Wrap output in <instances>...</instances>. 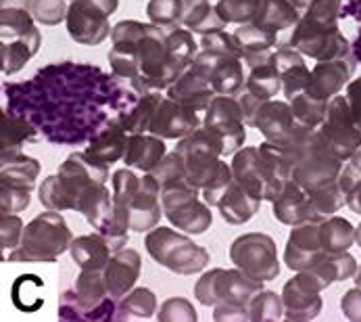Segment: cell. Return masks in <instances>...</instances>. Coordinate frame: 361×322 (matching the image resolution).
I'll use <instances>...</instances> for the list:
<instances>
[{
  "instance_id": "1",
  "label": "cell",
  "mask_w": 361,
  "mask_h": 322,
  "mask_svg": "<svg viewBox=\"0 0 361 322\" xmlns=\"http://www.w3.org/2000/svg\"><path fill=\"white\" fill-rule=\"evenodd\" d=\"M111 184L121 234L130 237V230L142 234L159 226L165 214L161 205V184L153 172L136 174L134 167H121L111 176Z\"/></svg>"
},
{
  "instance_id": "2",
  "label": "cell",
  "mask_w": 361,
  "mask_h": 322,
  "mask_svg": "<svg viewBox=\"0 0 361 322\" xmlns=\"http://www.w3.org/2000/svg\"><path fill=\"white\" fill-rule=\"evenodd\" d=\"M341 6L343 0H313L282 47H293L303 56L315 61H330L351 54L347 38L336 25Z\"/></svg>"
},
{
  "instance_id": "3",
  "label": "cell",
  "mask_w": 361,
  "mask_h": 322,
  "mask_svg": "<svg viewBox=\"0 0 361 322\" xmlns=\"http://www.w3.org/2000/svg\"><path fill=\"white\" fill-rule=\"evenodd\" d=\"M234 178L257 195L261 201H274L288 178H293V167L284 149L274 143H261L259 147H243L232 160Z\"/></svg>"
},
{
  "instance_id": "4",
  "label": "cell",
  "mask_w": 361,
  "mask_h": 322,
  "mask_svg": "<svg viewBox=\"0 0 361 322\" xmlns=\"http://www.w3.org/2000/svg\"><path fill=\"white\" fill-rule=\"evenodd\" d=\"M109 165L90 160L86 153H71L59 165V172L47 176L40 184V203L52 212H78L82 195L92 184H106Z\"/></svg>"
},
{
  "instance_id": "5",
  "label": "cell",
  "mask_w": 361,
  "mask_h": 322,
  "mask_svg": "<svg viewBox=\"0 0 361 322\" xmlns=\"http://www.w3.org/2000/svg\"><path fill=\"white\" fill-rule=\"evenodd\" d=\"M73 232L61 212L47 210L25 224L21 243L4 256V262H47L54 264L59 256L69 251Z\"/></svg>"
},
{
  "instance_id": "6",
  "label": "cell",
  "mask_w": 361,
  "mask_h": 322,
  "mask_svg": "<svg viewBox=\"0 0 361 322\" xmlns=\"http://www.w3.org/2000/svg\"><path fill=\"white\" fill-rule=\"evenodd\" d=\"M136 65L138 73L130 84L140 95L163 93L184 73L167 51L165 25H147V34L136 47Z\"/></svg>"
},
{
  "instance_id": "7",
  "label": "cell",
  "mask_w": 361,
  "mask_h": 322,
  "mask_svg": "<svg viewBox=\"0 0 361 322\" xmlns=\"http://www.w3.org/2000/svg\"><path fill=\"white\" fill-rule=\"evenodd\" d=\"M117 302L104 287L103 270H82L75 285L61 293L56 314L61 321H113Z\"/></svg>"
},
{
  "instance_id": "8",
  "label": "cell",
  "mask_w": 361,
  "mask_h": 322,
  "mask_svg": "<svg viewBox=\"0 0 361 322\" xmlns=\"http://www.w3.org/2000/svg\"><path fill=\"white\" fill-rule=\"evenodd\" d=\"M238 101H240V107L245 113L247 126L257 128L267 143H274L278 147H290L299 138H303L310 130H315V128H307L295 119L290 103L274 101V99L259 101L249 93H243V97Z\"/></svg>"
},
{
  "instance_id": "9",
  "label": "cell",
  "mask_w": 361,
  "mask_h": 322,
  "mask_svg": "<svg viewBox=\"0 0 361 322\" xmlns=\"http://www.w3.org/2000/svg\"><path fill=\"white\" fill-rule=\"evenodd\" d=\"M145 247L159 266L180 276H192L203 272L211 260L205 247L192 243V239L180 234L169 226H155L153 230H149Z\"/></svg>"
},
{
  "instance_id": "10",
  "label": "cell",
  "mask_w": 361,
  "mask_h": 322,
  "mask_svg": "<svg viewBox=\"0 0 361 322\" xmlns=\"http://www.w3.org/2000/svg\"><path fill=\"white\" fill-rule=\"evenodd\" d=\"M201 189L188 180H178L161 186V205L163 214L171 226L188 234H203L213 224L211 205L201 201Z\"/></svg>"
},
{
  "instance_id": "11",
  "label": "cell",
  "mask_w": 361,
  "mask_h": 322,
  "mask_svg": "<svg viewBox=\"0 0 361 322\" xmlns=\"http://www.w3.org/2000/svg\"><path fill=\"white\" fill-rule=\"evenodd\" d=\"M263 291V282L251 278L243 270H224L213 268L205 272L197 285H195V297L203 306H219V304H232V306H247L251 299Z\"/></svg>"
},
{
  "instance_id": "12",
  "label": "cell",
  "mask_w": 361,
  "mask_h": 322,
  "mask_svg": "<svg viewBox=\"0 0 361 322\" xmlns=\"http://www.w3.org/2000/svg\"><path fill=\"white\" fill-rule=\"evenodd\" d=\"M230 260L251 278L269 282L280 276V260L276 241L263 232H247L230 245Z\"/></svg>"
},
{
  "instance_id": "13",
  "label": "cell",
  "mask_w": 361,
  "mask_h": 322,
  "mask_svg": "<svg viewBox=\"0 0 361 322\" xmlns=\"http://www.w3.org/2000/svg\"><path fill=\"white\" fill-rule=\"evenodd\" d=\"M119 0H71L67 11V34L73 42L97 47L111 36L109 17L117 11Z\"/></svg>"
},
{
  "instance_id": "14",
  "label": "cell",
  "mask_w": 361,
  "mask_h": 322,
  "mask_svg": "<svg viewBox=\"0 0 361 322\" xmlns=\"http://www.w3.org/2000/svg\"><path fill=\"white\" fill-rule=\"evenodd\" d=\"M203 128L219 141L224 155H232L243 149L247 141V121L240 101L230 95H215L205 111Z\"/></svg>"
},
{
  "instance_id": "15",
  "label": "cell",
  "mask_w": 361,
  "mask_h": 322,
  "mask_svg": "<svg viewBox=\"0 0 361 322\" xmlns=\"http://www.w3.org/2000/svg\"><path fill=\"white\" fill-rule=\"evenodd\" d=\"M317 130L332 153L343 161H349L361 149V126L343 95L330 99L326 119Z\"/></svg>"
},
{
  "instance_id": "16",
  "label": "cell",
  "mask_w": 361,
  "mask_h": 322,
  "mask_svg": "<svg viewBox=\"0 0 361 322\" xmlns=\"http://www.w3.org/2000/svg\"><path fill=\"white\" fill-rule=\"evenodd\" d=\"M322 282L310 272H297L284 289H282V302H284V318L293 322H305L317 318L322 312Z\"/></svg>"
},
{
  "instance_id": "17",
  "label": "cell",
  "mask_w": 361,
  "mask_h": 322,
  "mask_svg": "<svg viewBox=\"0 0 361 322\" xmlns=\"http://www.w3.org/2000/svg\"><path fill=\"white\" fill-rule=\"evenodd\" d=\"M165 97H169V99L178 101L180 105L205 115L211 99L215 97V90H213L211 78H209V67L205 65V61L197 56V61L167 88Z\"/></svg>"
},
{
  "instance_id": "18",
  "label": "cell",
  "mask_w": 361,
  "mask_h": 322,
  "mask_svg": "<svg viewBox=\"0 0 361 322\" xmlns=\"http://www.w3.org/2000/svg\"><path fill=\"white\" fill-rule=\"evenodd\" d=\"M203 117L205 115H201V113H197L192 109L180 105L178 101L165 97L159 103V107L155 109L149 132L165 138V141H180V138L188 136L190 132H195L197 128H201Z\"/></svg>"
},
{
  "instance_id": "19",
  "label": "cell",
  "mask_w": 361,
  "mask_h": 322,
  "mask_svg": "<svg viewBox=\"0 0 361 322\" xmlns=\"http://www.w3.org/2000/svg\"><path fill=\"white\" fill-rule=\"evenodd\" d=\"M328 251L322 247L319 241V222H305L293 226L286 249H284V264L295 272H305L313 268Z\"/></svg>"
},
{
  "instance_id": "20",
  "label": "cell",
  "mask_w": 361,
  "mask_h": 322,
  "mask_svg": "<svg viewBox=\"0 0 361 322\" xmlns=\"http://www.w3.org/2000/svg\"><path fill=\"white\" fill-rule=\"evenodd\" d=\"M271 214L286 226H299L305 222H319L324 215L315 208L310 193L297 184L295 178H288L282 193L271 201Z\"/></svg>"
},
{
  "instance_id": "21",
  "label": "cell",
  "mask_w": 361,
  "mask_h": 322,
  "mask_svg": "<svg viewBox=\"0 0 361 322\" xmlns=\"http://www.w3.org/2000/svg\"><path fill=\"white\" fill-rule=\"evenodd\" d=\"M353 69H355V61L351 54L330 61H317V65L311 69V82L305 93L317 99L330 101L332 97L341 95V90L351 82Z\"/></svg>"
},
{
  "instance_id": "22",
  "label": "cell",
  "mask_w": 361,
  "mask_h": 322,
  "mask_svg": "<svg viewBox=\"0 0 361 322\" xmlns=\"http://www.w3.org/2000/svg\"><path fill=\"white\" fill-rule=\"evenodd\" d=\"M140 270H142V260L136 249L123 247V249L115 251L103 268L104 287H106L109 295L115 302L126 297L134 289V285L140 276Z\"/></svg>"
},
{
  "instance_id": "23",
  "label": "cell",
  "mask_w": 361,
  "mask_h": 322,
  "mask_svg": "<svg viewBox=\"0 0 361 322\" xmlns=\"http://www.w3.org/2000/svg\"><path fill=\"white\" fill-rule=\"evenodd\" d=\"M199 59H203L209 67V78H211V86H213L215 95L236 97L245 90L247 76L243 71V59L209 53V51H201Z\"/></svg>"
},
{
  "instance_id": "24",
  "label": "cell",
  "mask_w": 361,
  "mask_h": 322,
  "mask_svg": "<svg viewBox=\"0 0 361 322\" xmlns=\"http://www.w3.org/2000/svg\"><path fill=\"white\" fill-rule=\"evenodd\" d=\"M271 61L280 73L282 80V93L286 97V101H290L293 97H297L299 93H305L311 82L310 67L305 65L303 54L299 53L293 47H280L278 51H274Z\"/></svg>"
},
{
  "instance_id": "25",
  "label": "cell",
  "mask_w": 361,
  "mask_h": 322,
  "mask_svg": "<svg viewBox=\"0 0 361 322\" xmlns=\"http://www.w3.org/2000/svg\"><path fill=\"white\" fill-rule=\"evenodd\" d=\"M128 130L123 126L121 117L111 119L103 130L92 136L88 149L84 151L90 160L99 161L103 165H113L115 161L123 160L126 153V145H128Z\"/></svg>"
},
{
  "instance_id": "26",
  "label": "cell",
  "mask_w": 361,
  "mask_h": 322,
  "mask_svg": "<svg viewBox=\"0 0 361 322\" xmlns=\"http://www.w3.org/2000/svg\"><path fill=\"white\" fill-rule=\"evenodd\" d=\"M165 155H167L165 138L155 136L151 132H145V134L128 136L123 161L128 167H134L140 172H153Z\"/></svg>"
},
{
  "instance_id": "27",
  "label": "cell",
  "mask_w": 361,
  "mask_h": 322,
  "mask_svg": "<svg viewBox=\"0 0 361 322\" xmlns=\"http://www.w3.org/2000/svg\"><path fill=\"white\" fill-rule=\"evenodd\" d=\"M259 208H261V199L257 195H253L249 189H245L236 178L232 180V184L226 189V193L221 195L219 203L215 210H219V215L232 224V226H238V224H245L249 222L253 215L257 214Z\"/></svg>"
},
{
  "instance_id": "28",
  "label": "cell",
  "mask_w": 361,
  "mask_h": 322,
  "mask_svg": "<svg viewBox=\"0 0 361 322\" xmlns=\"http://www.w3.org/2000/svg\"><path fill=\"white\" fill-rule=\"evenodd\" d=\"M38 134L34 126L21 117H13L0 111V160H8L23 153L25 145H34Z\"/></svg>"
},
{
  "instance_id": "29",
  "label": "cell",
  "mask_w": 361,
  "mask_h": 322,
  "mask_svg": "<svg viewBox=\"0 0 361 322\" xmlns=\"http://www.w3.org/2000/svg\"><path fill=\"white\" fill-rule=\"evenodd\" d=\"M113 254L115 251L111 249L106 237H103L101 232L82 234L73 239L69 247V256L80 270H103Z\"/></svg>"
},
{
  "instance_id": "30",
  "label": "cell",
  "mask_w": 361,
  "mask_h": 322,
  "mask_svg": "<svg viewBox=\"0 0 361 322\" xmlns=\"http://www.w3.org/2000/svg\"><path fill=\"white\" fill-rule=\"evenodd\" d=\"M180 25L188 28L192 34H211L226 28V23L215 13V6H211L209 0H180Z\"/></svg>"
},
{
  "instance_id": "31",
  "label": "cell",
  "mask_w": 361,
  "mask_h": 322,
  "mask_svg": "<svg viewBox=\"0 0 361 322\" xmlns=\"http://www.w3.org/2000/svg\"><path fill=\"white\" fill-rule=\"evenodd\" d=\"M299 19H301V13L290 0H263L257 19L253 23L278 36L280 32L295 28Z\"/></svg>"
},
{
  "instance_id": "32",
  "label": "cell",
  "mask_w": 361,
  "mask_h": 322,
  "mask_svg": "<svg viewBox=\"0 0 361 322\" xmlns=\"http://www.w3.org/2000/svg\"><path fill=\"white\" fill-rule=\"evenodd\" d=\"M38 176H40V161L34 157L21 153L8 160H0V184L34 191Z\"/></svg>"
},
{
  "instance_id": "33",
  "label": "cell",
  "mask_w": 361,
  "mask_h": 322,
  "mask_svg": "<svg viewBox=\"0 0 361 322\" xmlns=\"http://www.w3.org/2000/svg\"><path fill=\"white\" fill-rule=\"evenodd\" d=\"M157 312V295L147 287H134L117 302L113 321H147Z\"/></svg>"
},
{
  "instance_id": "34",
  "label": "cell",
  "mask_w": 361,
  "mask_h": 322,
  "mask_svg": "<svg viewBox=\"0 0 361 322\" xmlns=\"http://www.w3.org/2000/svg\"><path fill=\"white\" fill-rule=\"evenodd\" d=\"M319 241L328 254L349 251L355 245V226L347 217H324L319 220Z\"/></svg>"
},
{
  "instance_id": "35",
  "label": "cell",
  "mask_w": 361,
  "mask_h": 322,
  "mask_svg": "<svg viewBox=\"0 0 361 322\" xmlns=\"http://www.w3.org/2000/svg\"><path fill=\"white\" fill-rule=\"evenodd\" d=\"M42 44V36L40 32L23 38V40H15V42H0V67L4 76H13L17 71H21L25 67V63L40 51Z\"/></svg>"
},
{
  "instance_id": "36",
  "label": "cell",
  "mask_w": 361,
  "mask_h": 322,
  "mask_svg": "<svg viewBox=\"0 0 361 322\" xmlns=\"http://www.w3.org/2000/svg\"><path fill=\"white\" fill-rule=\"evenodd\" d=\"M245 93L253 95L259 101H269L278 93H282V80L271 59L257 67H251L245 82Z\"/></svg>"
},
{
  "instance_id": "37",
  "label": "cell",
  "mask_w": 361,
  "mask_h": 322,
  "mask_svg": "<svg viewBox=\"0 0 361 322\" xmlns=\"http://www.w3.org/2000/svg\"><path fill=\"white\" fill-rule=\"evenodd\" d=\"M44 280L36 274H21L13 282V304L21 312H36L44 306Z\"/></svg>"
},
{
  "instance_id": "38",
  "label": "cell",
  "mask_w": 361,
  "mask_h": 322,
  "mask_svg": "<svg viewBox=\"0 0 361 322\" xmlns=\"http://www.w3.org/2000/svg\"><path fill=\"white\" fill-rule=\"evenodd\" d=\"M163 99H165L163 93L142 95L140 101L134 107L130 109L126 115H121L128 134H145V132H149V126H151V119L155 115V109L159 107V103Z\"/></svg>"
},
{
  "instance_id": "39",
  "label": "cell",
  "mask_w": 361,
  "mask_h": 322,
  "mask_svg": "<svg viewBox=\"0 0 361 322\" xmlns=\"http://www.w3.org/2000/svg\"><path fill=\"white\" fill-rule=\"evenodd\" d=\"M290 109L293 115L299 124L307 126V128H319L322 121L326 119V111H328V103L324 99H317L310 93H299L297 97H293L290 101Z\"/></svg>"
},
{
  "instance_id": "40",
  "label": "cell",
  "mask_w": 361,
  "mask_h": 322,
  "mask_svg": "<svg viewBox=\"0 0 361 322\" xmlns=\"http://www.w3.org/2000/svg\"><path fill=\"white\" fill-rule=\"evenodd\" d=\"M261 4H263V0H217L215 13L219 15V19L226 25L228 23L247 25L257 19Z\"/></svg>"
},
{
  "instance_id": "41",
  "label": "cell",
  "mask_w": 361,
  "mask_h": 322,
  "mask_svg": "<svg viewBox=\"0 0 361 322\" xmlns=\"http://www.w3.org/2000/svg\"><path fill=\"white\" fill-rule=\"evenodd\" d=\"M245 53H267L274 51L278 47V36L259 28L255 23H247V25H238L236 32H232Z\"/></svg>"
},
{
  "instance_id": "42",
  "label": "cell",
  "mask_w": 361,
  "mask_h": 322,
  "mask_svg": "<svg viewBox=\"0 0 361 322\" xmlns=\"http://www.w3.org/2000/svg\"><path fill=\"white\" fill-rule=\"evenodd\" d=\"M251 322H274L284 318V302L276 291H259L249 304Z\"/></svg>"
},
{
  "instance_id": "43",
  "label": "cell",
  "mask_w": 361,
  "mask_h": 322,
  "mask_svg": "<svg viewBox=\"0 0 361 322\" xmlns=\"http://www.w3.org/2000/svg\"><path fill=\"white\" fill-rule=\"evenodd\" d=\"M161 322H197L199 314L186 297H169L157 312Z\"/></svg>"
},
{
  "instance_id": "44",
  "label": "cell",
  "mask_w": 361,
  "mask_h": 322,
  "mask_svg": "<svg viewBox=\"0 0 361 322\" xmlns=\"http://www.w3.org/2000/svg\"><path fill=\"white\" fill-rule=\"evenodd\" d=\"M199 44H201V51L228 54V56H238V59H243V49H240L236 36H234V34H228L226 30L205 34V36L199 40Z\"/></svg>"
},
{
  "instance_id": "45",
  "label": "cell",
  "mask_w": 361,
  "mask_h": 322,
  "mask_svg": "<svg viewBox=\"0 0 361 322\" xmlns=\"http://www.w3.org/2000/svg\"><path fill=\"white\" fill-rule=\"evenodd\" d=\"M67 2L65 0H32V15L42 25H59L67 19Z\"/></svg>"
},
{
  "instance_id": "46",
  "label": "cell",
  "mask_w": 361,
  "mask_h": 322,
  "mask_svg": "<svg viewBox=\"0 0 361 322\" xmlns=\"http://www.w3.org/2000/svg\"><path fill=\"white\" fill-rule=\"evenodd\" d=\"M345 195H347V208L353 214L361 215V172L357 167H353L351 163H347L341 172L338 178Z\"/></svg>"
},
{
  "instance_id": "47",
  "label": "cell",
  "mask_w": 361,
  "mask_h": 322,
  "mask_svg": "<svg viewBox=\"0 0 361 322\" xmlns=\"http://www.w3.org/2000/svg\"><path fill=\"white\" fill-rule=\"evenodd\" d=\"M23 222L17 214H0V249L2 256H6L8 251H13L23 237Z\"/></svg>"
},
{
  "instance_id": "48",
  "label": "cell",
  "mask_w": 361,
  "mask_h": 322,
  "mask_svg": "<svg viewBox=\"0 0 361 322\" xmlns=\"http://www.w3.org/2000/svg\"><path fill=\"white\" fill-rule=\"evenodd\" d=\"M180 0H151L147 15L155 25H180Z\"/></svg>"
},
{
  "instance_id": "49",
  "label": "cell",
  "mask_w": 361,
  "mask_h": 322,
  "mask_svg": "<svg viewBox=\"0 0 361 322\" xmlns=\"http://www.w3.org/2000/svg\"><path fill=\"white\" fill-rule=\"evenodd\" d=\"M153 174H155V178L159 180L161 186L171 184V182H178V180H188V178H186L184 160H182V155H180L178 151L167 153V155L161 160V163L153 169Z\"/></svg>"
},
{
  "instance_id": "50",
  "label": "cell",
  "mask_w": 361,
  "mask_h": 322,
  "mask_svg": "<svg viewBox=\"0 0 361 322\" xmlns=\"http://www.w3.org/2000/svg\"><path fill=\"white\" fill-rule=\"evenodd\" d=\"M32 191L0 184V214H21L30 208Z\"/></svg>"
},
{
  "instance_id": "51",
  "label": "cell",
  "mask_w": 361,
  "mask_h": 322,
  "mask_svg": "<svg viewBox=\"0 0 361 322\" xmlns=\"http://www.w3.org/2000/svg\"><path fill=\"white\" fill-rule=\"evenodd\" d=\"M213 321L217 322H251L249 308L247 306H232V304H219L213 308Z\"/></svg>"
},
{
  "instance_id": "52",
  "label": "cell",
  "mask_w": 361,
  "mask_h": 322,
  "mask_svg": "<svg viewBox=\"0 0 361 322\" xmlns=\"http://www.w3.org/2000/svg\"><path fill=\"white\" fill-rule=\"evenodd\" d=\"M341 310L343 314L353 322H361V287H353L349 289L343 299H341Z\"/></svg>"
},
{
  "instance_id": "53",
  "label": "cell",
  "mask_w": 361,
  "mask_h": 322,
  "mask_svg": "<svg viewBox=\"0 0 361 322\" xmlns=\"http://www.w3.org/2000/svg\"><path fill=\"white\" fill-rule=\"evenodd\" d=\"M345 97H347V101H349V107L353 111L357 124L361 126V76L357 80H353V82L347 84V95H345Z\"/></svg>"
},
{
  "instance_id": "54",
  "label": "cell",
  "mask_w": 361,
  "mask_h": 322,
  "mask_svg": "<svg viewBox=\"0 0 361 322\" xmlns=\"http://www.w3.org/2000/svg\"><path fill=\"white\" fill-rule=\"evenodd\" d=\"M290 2H293V4H295V6H297L299 11H301V8H305V11H307L313 0H290Z\"/></svg>"
},
{
  "instance_id": "55",
  "label": "cell",
  "mask_w": 361,
  "mask_h": 322,
  "mask_svg": "<svg viewBox=\"0 0 361 322\" xmlns=\"http://www.w3.org/2000/svg\"><path fill=\"white\" fill-rule=\"evenodd\" d=\"M349 163H351L353 167H357V169L361 172V149L355 153V155H353V157H351V160H349Z\"/></svg>"
},
{
  "instance_id": "56",
  "label": "cell",
  "mask_w": 361,
  "mask_h": 322,
  "mask_svg": "<svg viewBox=\"0 0 361 322\" xmlns=\"http://www.w3.org/2000/svg\"><path fill=\"white\" fill-rule=\"evenodd\" d=\"M355 245H360L361 249V224L360 226H355Z\"/></svg>"
},
{
  "instance_id": "57",
  "label": "cell",
  "mask_w": 361,
  "mask_h": 322,
  "mask_svg": "<svg viewBox=\"0 0 361 322\" xmlns=\"http://www.w3.org/2000/svg\"><path fill=\"white\" fill-rule=\"evenodd\" d=\"M353 278H355V285H357V287H361V264H360V268H357V274H355Z\"/></svg>"
}]
</instances>
